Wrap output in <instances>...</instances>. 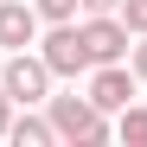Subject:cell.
Returning <instances> with one entry per match:
<instances>
[{
	"mask_svg": "<svg viewBox=\"0 0 147 147\" xmlns=\"http://www.w3.org/2000/svg\"><path fill=\"white\" fill-rule=\"evenodd\" d=\"M32 38H38L32 0H0V51H26Z\"/></svg>",
	"mask_w": 147,
	"mask_h": 147,
	"instance_id": "8992f818",
	"label": "cell"
},
{
	"mask_svg": "<svg viewBox=\"0 0 147 147\" xmlns=\"http://www.w3.org/2000/svg\"><path fill=\"white\" fill-rule=\"evenodd\" d=\"M7 128H13V96H7V83H0V141H7Z\"/></svg>",
	"mask_w": 147,
	"mask_h": 147,
	"instance_id": "7c38bea8",
	"label": "cell"
},
{
	"mask_svg": "<svg viewBox=\"0 0 147 147\" xmlns=\"http://www.w3.org/2000/svg\"><path fill=\"white\" fill-rule=\"evenodd\" d=\"M0 83H7L13 102H26V109H32V102H45V96H51V83H58V77H51V64H45L38 51H13V58H7V70H0Z\"/></svg>",
	"mask_w": 147,
	"mask_h": 147,
	"instance_id": "3957f363",
	"label": "cell"
},
{
	"mask_svg": "<svg viewBox=\"0 0 147 147\" xmlns=\"http://www.w3.org/2000/svg\"><path fill=\"white\" fill-rule=\"evenodd\" d=\"M115 13H121V26H128L134 38L147 32V0H121V7H115Z\"/></svg>",
	"mask_w": 147,
	"mask_h": 147,
	"instance_id": "30bf717a",
	"label": "cell"
},
{
	"mask_svg": "<svg viewBox=\"0 0 147 147\" xmlns=\"http://www.w3.org/2000/svg\"><path fill=\"white\" fill-rule=\"evenodd\" d=\"M128 70H134V83H147V32L128 45Z\"/></svg>",
	"mask_w": 147,
	"mask_h": 147,
	"instance_id": "8fae6325",
	"label": "cell"
},
{
	"mask_svg": "<svg viewBox=\"0 0 147 147\" xmlns=\"http://www.w3.org/2000/svg\"><path fill=\"white\" fill-rule=\"evenodd\" d=\"M7 141H19V147H51L58 128H51V115H19L13 128H7Z\"/></svg>",
	"mask_w": 147,
	"mask_h": 147,
	"instance_id": "52a82bcc",
	"label": "cell"
},
{
	"mask_svg": "<svg viewBox=\"0 0 147 147\" xmlns=\"http://www.w3.org/2000/svg\"><path fill=\"white\" fill-rule=\"evenodd\" d=\"M90 102L102 109V115H121L134 102V70H121V64H96L90 70Z\"/></svg>",
	"mask_w": 147,
	"mask_h": 147,
	"instance_id": "5b68a950",
	"label": "cell"
},
{
	"mask_svg": "<svg viewBox=\"0 0 147 147\" xmlns=\"http://www.w3.org/2000/svg\"><path fill=\"white\" fill-rule=\"evenodd\" d=\"M38 58L51 64V77H90V45H83V26L77 19H58L51 32H45V45H38Z\"/></svg>",
	"mask_w": 147,
	"mask_h": 147,
	"instance_id": "7a4b0ae2",
	"label": "cell"
},
{
	"mask_svg": "<svg viewBox=\"0 0 147 147\" xmlns=\"http://www.w3.org/2000/svg\"><path fill=\"white\" fill-rule=\"evenodd\" d=\"M115 134L128 141V147H147V109H134V102H128V109H121V128H115Z\"/></svg>",
	"mask_w": 147,
	"mask_h": 147,
	"instance_id": "ba28073f",
	"label": "cell"
},
{
	"mask_svg": "<svg viewBox=\"0 0 147 147\" xmlns=\"http://www.w3.org/2000/svg\"><path fill=\"white\" fill-rule=\"evenodd\" d=\"M83 45H90V64H121L134 32L121 26V13H90L83 19Z\"/></svg>",
	"mask_w": 147,
	"mask_h": 147,
	"instance_id": "277c9868",
	"label": "cell"
},
{
	"mask_svg": "<svg viewBox=\"0 0 147 147\" xmlns=\"http://www.w3.org/2000/svg\"><path fill=\"white\" fill-rule=\"evenodd\" d=\"M77 7H83V0H32V13L51 19V26H58V19H77Z\"/></svg>",
	"mask_w": 147,
	"mask_h": 147,
	"instance_id": "9c48e42d",
	"label": "cell"
},
{
	"mask_svg": "<svg viewBox=\"0 0 147 147\" xmlns=\"http://www.w3.org/2000/svg\"><path fill=\"white\" fill-rule=\"evenodd\" d=\"M45 115H51L58 141H77V147H102L109 141V115L90 96H45Z\"/></svg>",
	"mask_w": 147,
	"mask_h": 147,
	"instance_id": "6da1fadb",
	"label": "cell"
},
{
	"mask_svg": "<svg viewBox=\"0 0 147 147\" xmlns=\"http://www.w3.org/2000/svg\"><path fill=\"white\" fill-rule=\"evenodd\" d=\"M121 0H83V13H115Z\"/></svg>",
	"mask_w": 147,
	"mask_h": 147,
	"instance_id": "4fadbf2b",
	"label": "cell"
}]
</instances>
